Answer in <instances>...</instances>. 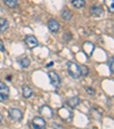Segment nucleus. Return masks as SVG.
Masks as SVG:
<instances>
[{"mask_svg":"<svg viewBox=\"0 0 114 129\" xmlns=\"http://www.w3.org/2000/svg\"><path fill=\"white\" fill-rule=\"evenodd\" d=\"M1 120H3V117H1V114H0V121H1Z\"/></svg>","mask_w":114,"mask_h":129,"instance_id":"nucleus-25","label":"nucleus"},{"mask_svg":"<svg viewBox=\"0 0 114 129\" xmlns=\"http://www.w3.org/2000/svg\"><path fill=\"white\" fill-rule=\"evenodd\" d=\"M7 98V96H5V95H3V94L0 93V102H4V101Z\"/></svg>","mask_w":114,"mask_h":129,"instance_id":"nucleus-24","label":"nucleus"},{"mask_svg":"<svg viewBox=\"0 0 114 129\" xmlns=\"http://www.w3.org/2000/svg\"><path fill=\"white\" fill-rule=\"evenodd\" d=\"M67 104L70 105V107H75V106H78L79 104H80V100H79L78 97H71L70 100L67 101Z\"/></svg>","mask_w":114,"mask_h":129,"instance_id":"nucleus-11","label":"nucleus"},{"mask_svg":"<svg viewBox=\"0 0 114 129\" xmlns=\"http://www.w3.org/2000/svg\"><path fill=\"white\" fill-rule=\"evenodd\" d=\"M8 27H9V23H8V21L6 20V18H4V17H0V31L5 32V31L8 30Z\"/></svg>","mask_w":114,"mask_h":129,"instance_id":"nucleus-9","label":"nucleus"},{"mask_svg":"<svg viewBox=\"0 0 114 129\" xmlns=\"http://www.w3.org/2000/svg\"><path fill=\"white\" fill-rule=\"evenodd\" d=\"M22 90H23V96H24L25 98L31 97L32 94H33V93H32V89H31V88H30L27 85H24V86H23V87H22Z\"/></svg>","mask_w":114,"mask_h":129,"instance_id":"nucleus-10","label":"nucleus"},{"mask_svg":"<svg viewBox=\"0 0 114 129\" xmlns=\"http://www.w3.org/2000/svg\"><path fill=\"white\" fill-rule=\"evenodd\" d=\"M0 93L3 94V95L7 96V97H8V95H9V88L4 82H0Z\"/></svg>","mask_w":114,"mask_h":129,"instance_id":"nucleus-13","label":"nucleus"},{"mask_svg":"<svg viewBox=\"0 0 114 129\" xmlns=\"http://www.w3.org/2000/svg\"><path fill=\"white\" fill-rule=\"evenodd\" d=\"M67 71L70 73V76L74 79H78L80 77V70H79V65L75 62H68L67 63Z\"/></svg>","mask_w":114,"mask_h":129,"instance_id":"nucleus-1","label":"nucleus"},{"mask_svg":"<svg viewBox=\"0 0 114 129\" xmlns=\"http://www.w3.org/2000/svg\"><path fill=\"white\" fill-rule=\"evenodd\" d=\"M79 70H80V76L87 77L88 74H89V69H88L86 65H81V66H79Z\"/></svg>","mask_w":114,"mask_h":129,"instance_id":"nucleus-16","label":"nucleus"},{"mask_svg":"<svg viewBox=\"0 0 114 129\" xmlns=\"http://www.w3.org/2000/svg\"><path fill=\"white\" fill-rule=\"evenodd\" d=\"M0 51H5V47H4L3 40H0Z\"/></svg>","mask_w":114,"mask_h":129,"instance_id":"nucleus-23","label":"nucleus"},{"mask_svg":"<svg viewBox=\"0 0 114 129\" xmlns=\"http://www.w3.org/2000/svg\"><path fill=\"white\" fill-rule=\"evenodd\" d=\"M62 18L65 21H70L71 18H72V13L68 9H64L63 12H62Z\"/></svg>","mask_w":114,"mask_h":129,"instance_id":"nucleus-14","label":"nucleus"},{"mask_svg":"<svg viewBox=\"0 0 114 129\" xmlns=\"http://www.w3.org/2000/svg\"><path fill=\"white\" fill-rule=\"evenodd\" d=\"M71 4L75 8H82V7H85L86 1L85 0H71Z\"/></svg>","mask_w":114,"mask_h":129,"instance_id":"nucleus-12","label":"nucleus"},{"mask_svg":"<svg viewBox=\"0 0 114 129\" xmlns=\"http://www.w3.org/2000/svg\"><path fill=\"white\" fill-rule=\"evenodd\" d=\"M53 128L54 129H64L63 127H62L61 124H58V123H53Z\"/></svg>","mask_w":114,"mask_h":129,"instance_id":"nucleus-22","label":"nucleus"},{"mask_svg":"<svg viewBox=\"0 0 114 129\" xmlns=\"http://www.w3.org/2000/svg\"><path fill=\"white\" fill-rule=\"evenodd\" d=\"M71 39H72V38H71V33L66 32V33L63 34V40H64V41H70Z\"/></svg>","mask_w":114,"mask_h":129,"instance_id":"nucleus-19","label":"nucleus"},{"mask_svg":"<svg viewBox=\"0 0 114 129\" xmlns=\"http://www.w3.org/2000/svg\"><path fill=\"white\" fill-rule=\"evenodd\" d=\"M25 44L27 45L29 48L32 49V48L38 46V40H36V38L33 36H26L25 37Z\"/></svg>","mask_w":114,"mask_h":129,"instance_id":"nucleus-7","label":"nucleus"},{"mask_svg":"<svg viewBox=\"0 0 114 129\" xmlns=\"http://www.w3.org/2000/svg\"><path fill=\"white\" fill-rule=\"evenodd\" d=\"M48 27L53 33H57L59 31V23L56 20H54V18H50L48 21Z\"/></svg>","mask_w":114,"mask_h":129,"instance_id":"nucleus-6","label":"nucleus"},{"mask_svg":"<svg viewBox=\"0 0 114 129\" xmlns=\"http://www.w3.org/2000/svg\"><path fill=\"white\" fill-rule=\"evenodd\" d=\"M32 127L34 129H46V121L41 117H35L32 120Z\"/></svg>","mask_w":114,"mask_h":129,"instance_id":"nucleus-2","label":"nucleus"},{"mask_svg":"<svg viewBox=\"0 0 114 129\" xmlns=\"http://www.w3.org/2000/svg\"><path fill=\"white\" fill-rule=\"evenodd\" d=\"M40 112H41V114L46 119H51V117H53V111L50 110L49 106H42L41 110H40Z\"/></svg>","mask_w":114,"mask_h":129,"instance_id":"nucleus-8","label":"nucleus"},{"mask_svg":"<svg viewBox=\"0 0 114 129\" xmlns=\"http://www.w3.org/2000/svg\"><path fill=\"white\" fill-rule=\"evenodd\" d=\"M90 14L94 17H100L104 14V10H103L102 6L95 5V6H92V7H90Z\"/></svg>","mask_w":114,"mask_h":129,"instance_id":"nucleus-5","label":"nucleus"},{"mask_svg":"<svg viewBox=\"0 0 114 129\" xmlns=\"http://www.w3.org/2000/svg\"><path fill=\"white\" fill-rule=\"evenodd\" d=\"M4 3H5V5L9 8H16L18 0H4Z\"/></svg>","mask_w":114,"mask_h":129,"instance_id":"nucleus-15","label":"nucleus"},{"mask_svg":"<svg viewBox=\"0 0 114 129\" xmlns=\"http://www.w3.org/2000/svg\"><path fill=\"white\" fill-rule=\"evenodd\" d=\"M30 63H31V62H30V59L27 58V57H23V58L20 59V64L22 65V68H24V69L29 68Z\"/></svg>","mask_w":114,"mask_h":129,"instance_id":"nucleus-17","label":"nucleus"},{"mask_svg":"<svg viewBox=\"0 0 114 129\" xmlns=\"http://www.w3.org/2000/svg\"><path fill=\"white\" fill-rule=\"evenodd\" d=\"M48 76H49V79H50L51 85L55 86L56 88L59 87V85H61V78H59L58 74L56 72H54V71H50V72L48 73Z\"/></svg>","mask_w":114,"mask_h":129,"instance_id":"nucleus-4","label":"nucleus"},{"mask_svg":"<svg viewBox=\"0 0 114 129\" xmlns=\"http://www.w3.org/2000/svg\"><path fill=\"white\" fill-rule=\"evenodd\" d=\"M86 90H87V93L89 94V95H95V89H92V88H86Z\"/></svg>","mask_w":114,"mask_h":129,"instance_id":"nucleus-21","label":"nucleus"},{"mask_svg":"<svg viewBox=\"0 0 114 129\" xmlns=\"http://www.w3.org/2000/svg\"><path fill=\"white\" fill-rule=\"evenodd\" d=\"M8 115H9V118L12 120H14V121H21V120H22V118H23V113L21 112V110L16 109V107L10 109Z\"/></svg>","mask_w":114,"mask_h":129,"instance_id":"nucleus-3","label":"nucleus"},{"mask_svg":"<svg viewBox=\"0 0 114 129\" xmlns=\"http://www.w3.org/2000/svg\"><path fill=\"white\" fill-rule=\"evenodd\" d=\"M105 3H106V5H107V7L109 8V10H111V12H113L114 10V1L113 0H105Z\"/></svg>","mask_w":114,"mask_h":129,"instance_id":"nucleus-18","label":"nucleus"},{"mask_svg":"<svg viewBox=\"0 0 114 129\" xmlns=\"http://www.w3.org/2000/svg\"><path fill=\"white\" fill-rule=\"evenodd\" d=\"M113 62H114V58L113 57H109V61H108V66H109V70H111V73H113Z\"/></svg>","mask_w":114,"mask_h":129,"instance_id":"nucleus-20","label":"nucleus"}]
</instances>
